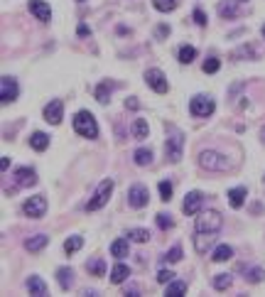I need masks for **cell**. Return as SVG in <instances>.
Instances as JSON below:
<instances>
[{
	"instance_id": "obj_2",
	"label": "cell",
	"mask_w": 265,
	"mask_h": 297,
	"mask_svg": "<svg viewBox=\"0 0 265 297\" xmlns=\"http://www.w3.org/2000/svg\"><path fill=\"white\" fill-rule=\"evenodd\" d=\"M214 108H216V103H214V99L209 94H197L194 99L189 101V113L194 118H209L214 113Z\"/></svg>"
},
{
	"instance_id": "obj_25",
	"label": "cell",
	"mask_w": 265,
	"mask_h": 297,
	"mask_svg": "<svg viewBox=\"0 0 265 297\" xmlns=\"http://www.w3.org/2000/svg\"><path fill=\"white\" fill-rule=\"evenodd\" d=\"M110 88H113V81H101L99 86H96V101L99 103H108L110 101Z\"/></svg>"
},
{
	"instance_id": "obj_37",
	"label": "cell",
	"mask_w": 265,
	"mask_h": 297,
	"mask_svg": "<svg viewBox=\"0 0 265 297\" xmlns=\"http://www.w3.org/2000/svg\"><path fill=\"white\" fill-rule=\"evenodd\" d=\"M153 5L160 12H172L177 8V0H153Z\"/></svg>"
},
{
	"instance_id": "obj_12",
	"label": "cell",
	"mask_w": 265,
	"mask_h": 297,
	"mask_svg": "<svg viewBox=\"0 0 265 297\" xmlns=\"http://www.w3.org/2000/svg\"><path fill=\"white\" fill-rule=\"evenodd\" d=\"M15 184L17 187H34L37 184V172L32 167H17L15 170Z\"/></svg>"
},
{
	"instance_id": "obj_42",
	"label": "cell",
	"mask_w": 265,
	"mask_h": 297,
	"mask_svg": "<svg viewBox=\"0 0 265 297\" xmlns=\"http://www.w3.org/2000/svg\"><path fill=\"white\" fill-rule=\"evenodd\" d=\"M167 34H169V25H157V27H155V37H157V40H165Z\"/></svg>"
},
{
	"instance_id": "obj_34",
	"label": "cell",
	"mask_w": 265,
	"mask_h": 297,
	"mask_svg": "<svg viewBox=\"0 0 265 297\" xmlns=\"http://www.w3.org/2000/svg\"><path fill=\"white\" fill-rule=\"evenodd\" d=\"M231 283H233V277L229 275V273H223V275H216L214 277V283H211V285H214V290H229V287H231Z\"/></svg>"
},
{
	"instance_id": "obj_1",
	"label": "cell",
	"mask_w": 265,
	"mask_h": 297,
	"mask_svg": "<svg viewBox=\"0 0 265 297\" xmlns=\"http://www.w3.org/2000/svg\"><path fill=\"white\" fill-rule=\"evenodd\" d=\"M74 131H77L79 135L88 138V140H96V138H99V123H96L91 110L84 108L74 116Z\"/></svg>"
},
{
	"instance_id": "obj_28",
	"label": "cell",
	"mask_w": 265,
	"mask_h": 297,
	"mask_svg": "<svg viewBox=\"0 0 265 297\" xmlns=\"http://www.w3.org/2000/svg\"><path fill=\"white\" fill-rule=\"evenodd\" d=\"M132 135H135L138 140H145V138L150 135V125H147V121L135 118V121H132Z\"/></svg>"
},
{
	"instance_id": "obj_35",
	"label": "cell",
	"mask_w": 265,
	"mask_h": 297,
	"mask_svg": "<svg viewBox=\"0 0 265 297\" xmlns=\"http://www.w3.org/2000/svg\"><path fill=\"white\" fill-rule=\"evenodd\" d=\"M155 224H157L162 231H169V229L175 226V219H172L169 214H157V216H155Z\"/></svg>"
},
{
	"instance_id": "obj_19",
	"label": "cell",
	"mask_w": 265,
	"mask_h": 297,
	"mask_svg": "<svg viewBox=\"0 0 265 297\" xmlns=\"http://www.w3.org/2000/svg\"><path fill=\"white\" fill-rule=\"evenodd\" d=\"M128 253H130V246H128V236H125V238H116V241L110 243V255H113V258L123 261V258H125Z\"/></svg>"
},
{
	"instance_id": "obj_3",
	"label": "cell",
	"mask_w": 265,
	"mask_h": 297,
	"mask_svg": "<svg viewBox=\"0 0 265 297\" xmlns=\"http://www.w3.org/2000/svg\"><path fill=\"white\" fill-rule=\"evenodd\" d=\"M221 231V214L214 209H206L199 214L197 219V233H216Z\"/></svg>"
},
{
	"instance_id": "obj_30",
	"label": "cell",
	"mask_w": 265,
	"mask_h": 297,
	"mask_svg": "<svg viewBox=\"0 0 265 297\" xmlns=\"http://www.w3.org/2000/svg\"><path fill=\"white\" fill-rule=\"evenodd\" d=\"M187 292V283H182V280H172V283H167V290L165 295L167 297H179Z\"/></svg>"
},
{
	"instance_id": "obj_48",
	"label": "cell",
	"mask_w": 265,
	"mask_h": 297,
	"mask_svg": "<svg viewBox=\"0 0 265 297\" xmlns=\"http://www.w3.org/2000/svg\"><path fill=\"white\" fill-rule=\"evenodd\" d=\"M77 3H84V0H77Z\"/></svg>"
},
{
	"instance_id": "obj_17",
	"label": "cell",
	"mask_w": 265,
	"mask_h": 297,
	"mask_svg": "<svg viewBox=\"0 0 265 297\" xmlns=\"http://www.w3.org/2000/svg\"><path fill=\"white\" fill-rule=\"evenodd\" d=\"M128 277H130V268L123 263V261H118V263L113 265V270H110V283H113V285H121Z\"/></svg>"
},
{
	"instance_id": "obj_36",
	"label": "cell",
	"mask_w": 265,
	"mask_h": 297,
	"mask_svg": "<svg viewBox=\"0 0 265 297\" xmlns=\"http://www.w3.org/2000/svg\"><path fill=\"white\" fill-rule=\"evenodd\" d=\"M157 192H160V199H162V201H169V199H172V182L162 179V182L157 184Z\"/></svg>"
},
{
	"instance_id": "obj_24",
	"label": "cell",
	"mask_w": 265,
	"mask_h": 297,
	"mask_svg": "<svg viewBox=\"0 0 265 297\" xmlns=\"http://www.w3.org/2000/svg\"><path fill=\"white\" fill-rule=\"evenodd\" d=\"M86 270L93 277H103V273H106V261H103V258H91L86 263Z\"/></svg>"
},
{
	"instance_id": "obj_32",
	"label": "cell",
	"mask_w": 265,
	"mask_h": 297,
	"mask_svg": "<svg viewBox=\"0 0 265 297\" xmlns=\"http://www.w3.org/2000/svg\"><path fill=\"white\" fill-rule=\"evenodd\" d=\"M128 241L147 243V241H150V231H147V229H130V231H128Z\"/></svg>"
},
{
	"instance_id": "obj_8",
	"label": "cell",
	"mask_w": 265,
	"mask_h": 297,
	"mask_svg": "<svg viewBox=\"0 0 265 297\" xmlns=\"http://www.w3.org/2000/svg\"><path fill=\"white\" fill-rule=\"evenodd\" d=\"M17 94H20V86H17L15 77L0 79V101H3V103H12V101L17 99Z\"/></svg>"
},
{
	"instance_id": "obj_33",
	"label": "cell",
	"mask_w": 265,
	"mask_h": 297,
	"mask_svg": "<svg viewBox=\"0 0 265 297\" xmlns=\"http://www.w3.org/2000/svg\"><path fill=\"white\" fill-rule=\"evenodd\" d=\"M182 258H184V251H182V246L177 243V246H172L165 253V263H179Z\"/></svg>"
},
{
	"instance_id": "obj_16",
	"label": "cell",
	"mask_w": 265,
	"mask_h": 297,
	"mask_svg": "<svg viewBox=\"0 0 265 297\" xmlns=\"http://www.w3.org/2000/svg\"><path fill=\"white\" fill-rule=\"evenodd\" d=\"M27 292L32 297H47V283H44L42 277H37V275H30L27 277Z\"/></svg>"
},
{
	"instance_id": "obj_23",
	"label": "cell",
	"mask_w": 265,
	"mask_h": 297,
	"mask_svg": "<svg viewBox=\"0 0 265 297\" xmlns=\"http://www.w3.org/2000/svg\"><path fill=\"white\" fill-rule=\"evenodd\" d=\"M219 15L226 17V20H236L238 17V5L231 3V0H221L219 3Z\"/></svg>"
},
{
	"instance_id": "obj_6",
	"label": "cell",
	"mask_w": 265,
	"mask_h": 297,
	"mask_svg": "<svg viewBox=\"0 0 265 297\" xmlns=\"http://www.w3.org/2000/svg\"><path fill=\"white\" fill-rule=\"evenodd\" d=\"M182 150H184V135L175 128H169V135H167L165 143V153L169 162H179L182 160Z\"/></svg>"
},
{
	"instance_id": "obj_38",
	"label": "cell",
	"mask_w": 265,
	"mask_h": 297,
	"mask_svg": "<svg viewBox=\"0 0 265 297\" xmlns=\"http://www.w3.org/2000/svg\"><path fill=\"white\" fill-rule=\"evenodd\" d=\"M263 277H265L263 268H251V270H245V280H248V283H260Z\"/></svg>"
},
{
	"instance_id": "obj_5",
	"label": "cell",
	"mask_w": 265,
	"mask_h": 297,
	"mask_svg": "<svg viewBox=\"0 0 265 297\" xmlns=\"http://www.w3.org/2000/svg\"><path fill=\"white\" fill-rule=\"evenodd\" d=\"M199 165L204 167V170H209V172H223V170L231 167L229 160L221 153H216V150H204V153L199 155Z\"/></svg>"
},
{
	"instance_id": "obj_11",
	"label": "cell",
	"mask_w": 265,
	"mask_h": 297,
	"mask_svg": "<svg viewBox=\"0 0 265 297\" xmlns=\"http://www.w3.org/2000/svg\"><path fill=\"white\" fill-rule=\"evenodd\" d=\"M62 118H64V103L59 99L49 101V103L44 106V121L49 123V125H59Z\"/></svg>"
},
{
	"instance_id": "obj_27",
	"label": "cell",
	"mask_w": 265,
	"mask_h": 297,
	"mask_svg": "<svg viewBox=\"0 0 265 297\" xmlns=\"http://www.w3.org/2000/svg\"><path fill=\"white\" fill-rule=\"evenodd\" d=\"M211 241H214V233H197V238H194V248H197V253H206L209 251Z\"/></svg>"
},
{
	"instance_id": "obj_14",
	"label": "cell",
	"mask_w": 265,
	"mask_h": 297,
	"mask_svg": "<svg viewBox=\"0 0 265 297\" xmlns=\"http://www.w3.org/2000/svg\"><path fill=\"white\" fill-rule=\"evenodd\" d=\"M27 5H30V12H32L40 22L52 20V8H49V3H44V0H30Z\"/></svg>"
},
{
	"instance_id": "obj_41",
	"label": "cell",
	"mask_w": 265,
	"mask_h": 297,
	"mask_svg": "<svg viewBox=\"0 0 265 297\" xmlns=\"http://www.w3.org/2000/svg\"><path fill=\"white\" fill-rule=\"evenodd\" d=\"M192 15H194V22H197L199 27H206V12L201 10V8H194Z\"/></svg>"
},
{
	"instance_id": "obj_9",
	"label": "cell",
	"mask_w": 265,
	"mask_h": 297,
	"mask_svg": "<svg viewBox=\"0 0 265 297\" xmlns=\"http://www.w3.org/2000/svg\"><path fill=\"white\" fill-rule=\"evenodd\" d=\"M145 81H147V86L153 88L155 94H167V88H169L165 74H162L160 69H147V71H145Z\"/></svg>"
},
{
	"instance_id": "obj_39",
	"label": "cell",
	"mask_w": 265,
	"mask_h": 297,
	"mask_svg": "<svg viewBox=\"0 0 265 297\" xmlns=\"http://www.w3.org/2000/svg\"><path fill=\"white\" fill-rule=\"evenodd\" d=\"M219 69H221V62L216 57H209V59L204 62V74H216Z\"/></svg>"
},
{
	"instance_id": "obj_18",
	"label": "cell",
	"mask_w": 265,
	"mask_h": 297,
	"mask_svg": "<svg viewBox=\"0 0 265 297\" xmlns=\"http://www.w3.org/2000/svg\"><path fill=\"white\" fill-rule=\"evenodd\" d=\"M245 197H248V189L245 187L229 189V204H231V209H241L243 204H245Z\"/></svg>"
},
{
	"instance_id": "obj_40",
	"label": "cell",
	"mask_w": 265,
	"mask_h": 297,
	"mask_svg": "<svg viewBox=\"0 0 265 297\" xmlns=\"http://www.w3.org/2000/svg\"><path fill=\"white\" fill-rule=\"evenodd\" d=\"M172 277H175V273H172V270H167V268H160V270H157V283H160V285L172 283Z\"/></svg>"
},
{
	"instance_id": "obj_21",
	"label": "cell",
	"mask_w": 265,
	"mask_h": 297,
	"mask_svg": "<svg viewBox=\"0 0 265 297\" xmlns=\"http://www.w3.org/2000/svg\"><path fill=\"white\" fill-rule=\"evenodd\" d=\"M56 283H59L62 290H71V285H74V270L71 268H59L56 270Z\"/></svg>"
},
{
	"instance_id": "obj_44",
	"label": "cell",
	"mask_w": 265,
	"mask_h": 297,
	"mask_svg": "<svg viewBox=\"0 0 265 297\" xmlns=\"http://www.w3.org/2000/svg\"><path fill=\"white\" fill-rule=\"evenodd\" d=\"M77 34H79V37H88V34H91L88 25H79V27H77Z\"/></svg>"
},
{
	"instance_id": "obj_47",
	"label": "cell",
	"mask_w": 265,
	"mask_h": 297,
	"mask_svg": "<svg viewBox=\"0 0 265 297\" xmlns=\"http://www.w3.org/2000/svg\"><path fill=\"white\" fill-rule=\"evenodd\" d=\"M263 37H265V25H263Z\"/></svg>"
},
{
	"instance_id": "obj_15",
	"label": "cell",
	"mask_w": 265,
	"mask_h": 297,
	"mask_svg": "<svg viewBox=\"0 0 265 297\" xmlns=\"http://www.w3.org/2000/svg\"><path fill=\"white\" fill-rule=\"evenodd\" d=\"M49 246V238L44 236V233H34V236H30L27 241H25V251H30V253H40V251H44Z\"/></svg>"
},
{
	"instance_id": "obj_13",
	"label": "cell",
	"mask_w": 265,
	"mask_h": 297,
	"mask_svg": "<svg viewBox=\"0 0 265 297\" xmlns=\"http://www.w3.org/2000/svg\"><path fill=\"white\" fill-rule=\"evenodd\" d=\"M201 201H204V194L201 192H189L184 197V204H182V211L187 216H194L197 211H201Z\"/></svg>"
},
{
	"instance_id": "obj_22",
	"label": "cell",
	"mask_w": 265,
	"mask_h": 297,
	"mask_svg": "<svg viewBox=\"0 0 265 297\" xmlns=\"http://www.w3.org/2000/svg\"><path fill=\"white\" fill-rule=\"evenodd\" d=\"M30 147L37 150V153H44L49 147V135L47 133H32L30 135Z\"/></svg>"
},
{
	"instance_id": "obj_45",
	"label": "cell",
	"mask_w": 265,
	"mask_h": 297,
	"mask_svg": "<svg viewBox=\"0 0 265 297\" xmlns=\"http://www.w3.org/2000/svg\"><path fill=\"white\" fill-rule=\"evenodd\" d=\"M0 170H3V172L10 170V157H3V160H0Z\"/></svg>"
},
{
	"instance_id": "obj_26",
	"label": "cell",
	"mask_w": 265,
	"mask_h": 297,
	"mask_svg": "<svg viewBox=\"0 0 265 297\" xmlns=\"http://www.w3.org/2000/svg\"><path fill=\"white\" fill-rule=\"evenodd\" d=\"M132 160H135V165L138 167H147L153 162V150H147V147H138L135 155H132Z\"/></svg>"
},
{
	"instance_id": "obj_31",
	"label": "cell",
	"mask_w": 265,
	"mask_h": 297,
	"mask_svg": "<svg viewBox=\"0 0 265 297\" xmlns=\"http://www.w3.org/2000/svg\"><path fill=\"white\" fill-rule=\"evenodd\" d=\"M81 246H84V238H81V236H69V238L64 241V253L66 255H74L79 248H81Z\"/></svg>"
},
{
	"instance_id": "obj_29",
	"label": "cell",
	"mask_w": 265,
	"mask_h": 297,
	"mask_svg": "<svg viewBox=\"0 0 265 297\" xmlns=\"http://www.w3.org/2000/svg\"><path fill=\"white\" fill-rule=\"evenodd\" d=\"M177 59H179L182 64H192V62L197 59V49H194L192 44H184V47H179V52H177Z\"/></svg>"
},
{
	"instance_id": "obj_7",
	"label": "cell",
	"mask_w": 265,
	"mask_h": 297,
	"mask_svg": "<svg viewBox=\"0 0 265 297\" xmlns=\"http://www.w3.org/2000/svg\"><path fill=\"white\" fill-rule=\"evenodd\" d=\"M22 211H25V216H30V219H42L44 214H47V199H44L42 194H34V197H30L22 204Z\"/></svg>"
},
{
	"instance_id": "obj_10",
	"label": "cell",
	"mask_w": 265,
	"mask_h": 297,
	"mask_svg": "<svg viewBox=\"0 0 265 297\" xmlns=\"http://www.w3.org/2000/svg\"><path fill=\"white\" fill-rule=\"evenodd\" d=\"M147 201H150L147 187H143V184H132L130 192H128V204H130L132 209H143V207H147Z\"/></svg>"
},
{
	"instance_id": "obj_46",
	"label": "cell",
	"mask_w": 265,
	"mask_h": 297,
	"mask_svg": "<svg viewBox=\"0 0 265 297\" xmlns=\"http://www.w3.org/2000/svg\"><path fill=\"white\" fill-rule=\"evenodd\" d=\"M260 140H263V143H265V128H263V131H260Z\"/></svg>"
},
{
	"instance_id": "obj_20",
	"label": "cell",
	"mask_w": 265,
	"mask_h": 297,
	"mask_svg": "<svg viewBox=\"0 0 265 297\" xmlns=\"http://www.w3.org/2000/svg\"><path fill=\"white\" fill-rule=\"evenodd\" d=\"M231 258H233V248L226 246V243L216 246L214 253H211V261H214V263H226V261H231Z\"/></svg>"
},
{
	"instance_id": "obj_49",
	"label": "cell",
	"mask_w": 265,
	"mask_h": 297,
	"mask_svg": "<svg viewBox=\"0 0 265 297\" xmlns=\"http://www.w3.org/2000/svg\"><path fill=\"white\" fill-rule=\"evenodd\" d=\"M238 3H245V0H238Z\"/></svg>"
},
{
	"instance_id": "obj_4",
	"label": "cell",
	"mask_w": 265,
	"mask_h": 297,
	"mask_svg": "<svg viewBox=\"0 0 265 297\" xmlns=\"http://www.w3.org/2000/svg\"><path fill=\"white\" fill-rule=\"evenodd\" d=\"M110 192H113V179H103V182H101L99 187H96V192H93V197L88 199L86 211H99V209H103V207L108 204Z\"/></svg>"
},
{
	"instance_id": "obj_43",
	"label": "cell",
	"mask_w": 265,
	"mask_h": 297,
	"mask_svg": "<svg viewBox=\"0 0 265 297\" xmlns=\"http://www.w3.org/2000/svg\"><path fill=\"white\" fill-rule=\"evenodd\" d=\"M125 106H128L130 110H138V108H140V103H138V99H135V96H130V99L125 101Z\"/></svg>"
}]
</instances>
